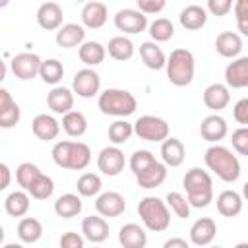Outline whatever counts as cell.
<instances>
[{"label": "cell", "mask_w": 248, "mask_h": 248, "mask_svg": "<svg viewBox=\"0 0 248 248\" xmlns=\"http://www.w3.org/2000/svg\"><path fill=\"white\" fill-rule=\"evenodd\" d=\"M16 180L35 200H48L54 192L52 178L33 163H21L16 169Z\"/></svg>", "instance_id": "1"}, {"label": "cell", "mask_w": 248, "mask_h": 248, "mask_svg": "<svg viewBox=\"0 0 248 248\" xmlns=\"http://www.w3.org/2000/svg\"><path fill=\"white\" fill-rule=\"evenodd\" d=\"M203 161L207 169L217 174V178H221L223 182H234L240 176V163L236 155H232V151L225 145L213 143L211 147H207Z\"/></svg>", "instance_id": "2"}, {"label": "cell", "mask_w": 248, "mask_h": 248, "mask_svg": "<svg viewBox=\"0 0 248 248\" xmlns=\"http://www.w3.org/2000/svg\"><path fill=\"white\" fill-rule=\"evenodd\" d=\"M182 184H184L186 198H188L192 207L202 209V207H207L213 202V180H211L207 170H203L200 167L190 169L184 174Z\"/></svg>", "instance_id": "3"}, {"label": "cell", "mask_w": 248, "mask_h": 248, "mask_svg": "<svg viewBox=\"0 0 248 248\" xmlns=\"http://www.w3.org/2000/svg\"><path fill=\"white\" fill-rule=\"evenodd\" d=\"M52 161L60 169L83 170L91 163V149L83 141H56L52 147Z\"/></svg>", "instance_id": "4"}, {"label": "cell", "mask_w": 248, "mask_h": 248, "mask_svg": "<svg viewBox=\"0 0 248 248\" xmlns=\"http://www.w3.org/2000/svg\"><path fill=\"white\" fill-rule=\"evenodd\" d=\"M138 215L145 225V229L153 232H163L170 225V207L167 205V202L155 196H145L143 200H140Z\"/></svg>", "instance_id": "5"}, {"label": "cell", "mask_w": 248, "mask_h": 248, "mask_svg": "<svg viewBox=\"0 0 248 248\" xmlns=\"http://www.w3.org/2000/svg\"><path fill=\"white\" fill-rule=\"evenodd\" d=\"M167 78L176 87H186L192 83L196 74V60L188 48H174L167 58Z\"/></svg>", "instance_id": "6"}, {"label": "cell", "mask_w": 248, "mask_h": 248, "mask_svg": "<svg viewBox=\"0 0 248 248\" xmlns=\"http://www.w3.org/2000/svg\"><path fill=\"white\" fill-rule=\"evenodd\" d=\"M99 110L107 116H118V118H126L130 114L136 112L138 108V101L136 97L126 91V89H105L99 95Z\"/></svg>", "instance_id": "7"}, {"label": "cell", "mask_w": 248, "mask_h": 248, "mask_svg": "<svg viewBox=\"0 0 248 248\" xmlns=\"http://www.w3.org/2000/svg\"><path fill=\"white\" fill-rule=\"evenodd\" d=\"M169 132L167 120L153 114H143L134 122V134L145 141H163L169 138Z\"/></svg>", "instance_id": "8"}, {"label": "cell", "mask_w": 248, "mask_h": 248, "mask_svg": "<svg viewBox=\"0 0 248 248\" xmlns=\"http://www.w3.org/2000/svg\"><path fill=\"white\" fill-rule=\"evenodd\" d=\"M72 89L78 97L81 99H91L99 93L101 89V76L93 70V68H83V70H78L74 79H72Z\"/></svg>", "instance_id": "9"}, {"label": "cell", "mask_w": 248, "mask_h": 248, "mask_svg": "<svg viewBox=\"0 0 248 248\" xmlns=\"http://www.w3.org/2000/svg\"><path fill=\"white\" fill-rule=\"evenodd\" d=\"M41 64H43V60L35 52H19L10 60V68H12L14 76L21 81H29L35 76H39Z\"/></svg>", "instance_id": "10"}, {"label": "cell", "mask_w": 248, "mask_h": 248, "mask_svg": "<svg viewBox=\"0 0 248 248\" xmlns=\"http://www.w3.org/2000/svg\"><path fill=\"white\" fill-rule=\"evenodd\" d=\"M114 25H116L118 31H124V33H130V35L141 33V31H145V27H149L147 25V16L141 10H134V8L118 10L116 16H114Z\"/></svg>", "instance_id": "11"}, {"label": "cell", "mask_w": 248, "mask_h": 248, "mask_svg": "<svg viewBox=\"0 0 248 248\" xmlns=\"http://www.w3.org/2000/svg\"><path fill=\"white\" fill-rule=\"evenodd\" d=\"M124 153L118 145H108V147H103L99 157H97V167L103 174L107 176H118L122 170H124Z\"/></svg>", "instance_id": "12"}, {"label": "cell", "mask_w": 248, "mask_h": 248, "mask_svg": "<svg viewBox=\"0 0 248 248\" xmlns=\"http://www.w3.org/2000/svg\"><path fill=\"white\" fill-rule=\"evenodd\" d=\"M95 209L103 217H118L126 211V200L118 192H103L95 200Z\"/></svg>", "instance_id": "13"}, {"label": "cell", "mask_w": 248, "mask_h": 248, "mask_svg": "<svg viewBox=\"0 0 248 248\" xmlns=\"http://www.w3.org/2000/svg\"><path fill=\"white\" fill-rule=\"evenodd\" d=\"M200 134L205 141L209 143H219L221 140H225V136L229 134V126L227 120L219 114H209L202 120L200 124Z\"/></svg>", "instance_id": "14"}, {"label": "cell", "mask_w": 248, "mask_h": 248, "mask_svg": "<svg viewBox=\"0 0 248 248\" xmlns=\"http://www.w3.org/2000/svg\"><path fill=\"white\" fill-rule=\"evenodd\" d=\"M81 234L93 244L105 242L108 238V223L103 215H89L81 221Z\"/></svg>", "instance_id": "15"}, {"label": "cell", "mask_w": 248, "mask_h": 248, "mask_svg": "<svg viewBox=\"0 0 248 248\" xmlns=\"http://www.w3.org/2000/svg\"><path fill=\"white\" fill-rule=\"evenodd\" d=\"M217 234V225L211 217H202L198 221H194V225L190 227V244L194 246H207L213 242Z\"/></svg>", "instance_id": "16"}, {"label": "cell", "mask_w": 248, "mask_h": 248, "mask_svg": "<svg viewBox=\"0 0 248 248\" xmlns=\"http://www.w3.org/2000/svg\"><path fill=\"white\" fill-rule=\"evenodd\" d=\"M225 83L232 89L248 87V56L234 58L225 68Z\"/></svg>", "instance_id": "17"}, {"label": "cell", "mask_w": 248, "mask_h": 248, "mask_svg": "<svg viewBox=\"0 0 248 248\" xmlns=\"http://www.w3.org/2000/svg\"><path fill=\"white\" fill-rule=\"evenodd\" d=\"M62 19H64V12L56 2H45L37 10V23L41 29H46V31L60 29Z\"/></svg>", "instance_id": "18"}, {"label": "cell", "mask_w": 248, "mask_h": 248, "mask_svg": "<svg viewBox=\"0 0 248 248\" xmlns=\"http://www.w3.org/2000/svg\"><path fill=\"white\" fill-rule=\"evenodd\" d=\"M21 118L19 105L12 99L8 89H0V126L4 130L14 128Z\"/></svg>", "instance_id": "19"}, {"label": "cell", "mask_w": 248, "mask_h": 248, "mask_svg": "<svg viewBox=\"0 0 248 248\" xmlns=\"http://www.w3.org/2000/svg\"><path fill=\"white\" fill-rule=\"evenodd\" d=\"M46 105L54 114H66L74 108V89L68 87H52V91L46 95Z\"/></svg>", "instance_id": "20"}, {"label": "cell", "mask_w": 248, "mask_h": 248, "mask_svg": "<svg viewBox=\"0 0 248 248\" xmlns=\"http://www.w3.org/2000/svg\"><path fill=\"white\" fill-rule=\"evenodd\" d=\"M31 130L41 141H52L60 134V122L50 114H37L31 122Z\"/></svg>", "instance_id": "21"}, {"label": "cell", "mask_w": 248, "mask_h": 248, "mask_svg": "<svg viewBox=\"0 0 248 248\" xmlns=\"http://www.w3.org/2000/svg\"><path fill=\"white\" fill-rule=\"evenodd\" d=\"M215 50L223 58H236L242 50V37L234 31H223L215 39Z\"/></svg>", "instance_id": "22"}, {"label": "cell", "mask_w": 248, "mask_h": 248, "mask_svg": "<svg viewBox=\"0 0 248 248\" xmlns=\"http://www.w3.org/2000/svg\"><path fill=\"white\" fill-rule=\"evenodd\" d=\"M231 101V93H229V85L223 83H211L203 89V105L209 110H223Z\"/></svg>", "instance_id": "23"}, {"label": "cell", "mask_w": 248, "mask_h": 248, "mask_svg": "<svg viewBox=\"0 0 248 248\" xmlns=\"http://www.w3.org/2000/svg\"><path fill=\"white\" fill-rule=\"evenodd\" d=\"M107 17H108V12L103 2L91 0L81 8V21L89 29H101L107 23Z\"/></svg>", "instance_id": "24"}, {"label": "cell", "mask_w": 248, "mask_h": 248, "mask_svg": "<svg viewBox=\"0 0 248 248\" xmlns=\"http://www.w3.org/2000/svg\"><path fill=\"white\" fill-rule=\"evenodd\" d=\"M85 43V29L78 23H66L56 31V45L62 48H74L81 46Z\"/></svg>", "instance_id": "25"}, {"label": "cell", "mask_w": 248, "mask_h": 248, "mask_svg": "<svg viewBox=\"0 0 248 248\" xmlns=\"http://www.w3.org/2000/svg\"><path fill=\"white\" fill-rule=\"evenodd\" d=\"M186 149L178 138H167L161 141V159L167 167H180L184 163Z\"/></svg>", "instance_id": "26"}, {"label": "cell", "mask_w": 248, "mask_h": 248, "mask_svg": "<svg viewBox=\"0 0 248 248\" xmlns=\"http://www.w3.org/2000/svg\"><path fill=\"white\" fill-rule=\"evenodd\" d=\"M118 242L124 248H145L147 232L143 231V227H140L136 223H126L118 231Z\"/></svg>", "instance_id": "27"}, {"label": "cell", "mask_w": 248, "mask_h": 248, "mask_svg": "<svg viewBox=\"0 0 248 248\" xmlns=\"http://www.w3.org/2000/svg\"><path fill=\"white\" fill-rule=\"evenodd\" d=\"M167 178V165L165 163H159L155 161L151 167H147L145 170H141L140 174H136V180H138V186L140 188H145V190H151V188H157L165 182Z\"/></svg>", "instance_id": "28"}, {"label": "cell", "mask_w": 248, "mask_h": 248, "mask_svg": "<svg viewBox=\"0 0 248 248\" xmlns=\"http://www.w3.org/2000/svg\"><path fill=\"white\" fill-rule=\"evenodd\" d=\"M140 56L141 62L149 68V70H161L167 66V56L163 52V48L155 43V41H145L140 45Z\"/></svg>", "instance_id": "29"}, {"label": "cell", "mask_w": 248, "mask_h": 248, "mask_svg": "<svg viewBox=\"0 0 248 248\" xmlns=\"http://www.w3.org/2000/svg\"><path fill=\"white\" fill-rule=\"evenodd\" d=\"M178 21L184 29L188 31H198L202 29L205 23H207V10L198 6V4H192V6H186L180 16H178Z\"/></svg>", "instance_id": "30"}, {"label": "cell", "mask_w": 248, "mask_h": 248, "mask_svg": "<svg viewBox=\"0 0 248 248\" xmlns=\"http://www.w3.org/2000/svg\"><path fill=\"white\" fill-rule=\"evenodd\" d=\"M217 211L223 217H236L242 211V196L234 190H223L217 196Z\"/></svg>", "instance_id": "31"}, {"label": "cell", "mask_w": 248, "mask_h": 248, "mask_svg": "<svg viewBox=\"0 0 248 248\" xmlns=\"http://www.w3.org/2000/svg\"><path fill=\"white\" fill-rule=\"evenodd\" d=\"M81 198L78 194H62L56 202H54V213L60 219H72L76 215L81 213Z\"/></svg>", "instance_id": "32"}, {"label": "cell", "mask_w": 248, "mask_h": 248, "mask_svg": "<svg viewBox=\"0 0 248 248\" xmlns=\"http://www.w3.org/2000/svg\"><path fill=\"white\" fill-rule=\"evenodd\" d=\"M29 192H25L23 188L21 190H16L12 194L6 196L4 200V209L10 217H23L27 211H29Z\"/></svg>", "instance_id": "33"}, {"label": "cell", "mask_w": 248, "mask_h": 248, "mask_svg": "<svg viewBox=\"0 0 248 248\" xmlns=\"http://www.w3.org/2000/svg\"><path fill=\"white\" fill-rule=\"evenodd\" d=\"M78 54H79V60H81L85 66L93 68V66H99V64L105 60L107 48H105L99 41H85V43H81Z\"/></svg>", "instance_id": "34"}, {"label": "cell", "mask_w": 248, "mask_h": 248, "mask_svg": "<svg viewBox=\"0 0 248 248\" xmlns=\"http://www.w3.org/2000/svg\"><path fill=\"white\" fill-rule=\"evenodd\" d=\"M62 130L72 138H81L87 132V118L79 110H70L62 114Z\"/></svg>", "instance_id": "35"}, {"label": "cell", "mask_w": 248, "mask_h": 248, "mask_svg": "<svg viewBox=\"0 0 248 248\" xmlns=\"http://www.w3.org/2000/svg\"><path fill=\"white\" fill-rule=\"evenodd\" d=\"M17 236L25 244H33L43 236V225L35 217H23L17 223Z\"/></svg>", "instance_id": "36"}, {"label": "cell", "mask_w": 248, "mask_h": 248, "mask_svg": "<svg viewBox=\"0 0 248 248\" xmlns=\"http://www.w3.org/2000/svg\"><path fill=\"white\" fill-rule=\"evenodd\" d=\"M107 50H108L110 58H114L118 62H124V60H130L134 56V43L124 35H118V37H112L108 41Z\"/></svg>", "instance_id": "37"}, {"label": "cell", "mask_w": 248, "mask_h": 248, "mask_svg": "<svg viewBox=\"0 0 248 248\" xmlns=\"http://www.w3.org/2000/svg\"><path fill=\"white\" fill-rule=\"evenodd\" d=\"M76 188H78V194L83 196V198H93L101 192L103 188V182H101V176L95 174V172H83L78 182H76Z\"/></svg>", "instance_id": "38"}, {"label": "cell", "mask_w": 248, "mask_h": 248, "mask_svg": "<svg viewBox=\"0 0 248 248\" xmlns=\"http://www.w3.org/2000/svg\"><path fill=\"white\" fill-rule=\"evenodd\" d=\"M41 79L48 85H56L62 78H64V66L60 60L56 58H48V60H43L41 64V72H39Z\"/></svg>", "instance_id": "39"}, {"label": "cell", "mask_w": 248, "mask_h": 248, "mask_svg": "<svg viewBox=\"0 0 248 248\" xmlns=\"http://www.w3.org/2000/svg\"><path fill=\"white\" fill-rule=\"evenodd\" d=\"M149 35H151V41L155 43H165L169 39H172L174 35V25L170 19L167 17H157L155 21L149 23Z\"/></svg>", "instance_id": "40"}, {"label": "cell", "mask_w": 248, "mask_h": 248, "mask_svg": "<svg viewBox=\"0 0 248 248\" xmlns=\"http://www.w3.org/2000/svg\"><path fill=\"white\" fill-rule=\"evenodd\" d=\"M134 134V124H130L128 120H116L108 126V140L114 145H122L126 143Z\"/></svg>", "instance_id": "41"}, {"label": "cell", "mask_w": 248, "mask_h": 248, "mask_svg": "<svg viewBox=\"0 0 248 248\" xmlns=\"http://www.w3.org/2000/svg\"><path fill=\"white\" fill-rule=\"evenodd\" d=\"M167 205L170 207V211L176 215V217H180V219H186V217H190V202H188V198H184L180 192H169L167 194Z\"/></svg>", "instance_id": "42"}, {"label": "cell", "mask_w": 248, "mask_h": 248, "mask_svg": "<svg viewBox=\"0 0 248 248\" xmlns=\"http://www.w3.org/2000/svg\"><path fill=\"white\" fill-rule=\"evenodd\" d=\"M155 161H157V159H155V155H153L151 151H147V149H138V151H134L132 157H130V169H132V172H134V176H136V174H140L141 170H145L147 167H151Z\"/></svg>", "instance_id": "43"}, {"label": "cell", "mask_w": 248, "mask_h": 248, "mask_svg": "<svg viewBox=\"0 0 248 248\" xmlns=\"http://www.w3.org/2000/svg\"><path fill=\"white\" fill-rule=\"evenodd\" d=\"M231 143L234 147V151L238 155H244L248 157V126H240L232 132L231 136Z\"/></svg>", "instance_id": "44"}, {"label": "cell", "mask_w": 248, "mask_h": 248, "mask_svg": "<svg viewBox=\"0 0 248 248\" xmlns=\"http://www.w3.org/2000/svg\"><path fill=\"white\" fill-rule=\"evenodd\" d=\"M231 8H232V0H207V12L211 16L223 17L231 12Z\"/></svg>", "instance_id": "45"}, {"label": "cell", "mask_w": 248, "mask_h": 248, "mask_svg": "<svg viewBox=\"0 0 248 248\" xmlns=\"http://www.w3.org/2000/svg\"><path fill=\"white\" fill-rule=\"evenodd\" d=\"M136 4H138V10H141L145 16H151V14L163 12L167 6V0H136Z\"/></svg>", "instance_id": "46"}, {"label": "cell", "mask_w": 248, "mask_h": 248, "mask_svg": "<svg viewBox=\"0 0 248 248\" xmlns=\"http://www.w3.org/2000/svg\"><path fill=\"white\" fill-rule=\"evenodd\" d=\"M83 244H85V236H81L78 232L68 231L60 236V246L62 248H83Z\"/></svg>", "instance_id": "47"}, {"label": "cell", "mask_w": 248, "mask_h": 248, "mask_svg": "<svg viewBox=\"0 0 248 248\" xmlns=\"http://www.w3.org/2000/svg\"><path fill=\"white\" fill-rule=\"evenodd\" d=\"M232 116H234V120H236L238 124L248 126V97L236 101V105H234V108H232Z\"/></svg>", "instance_id": "48"}, {"label": "cell", "mask_w": 248, "mask_h": 248, "mask_svg": "<svg viewBox=\"0 0 248 248\" xmlns=\"http://www.w3.org/2000/svg\"><path fill=\"white\" fill-rule=\"evenodd\" d=\"M234 19H236V25L248 21V0H236L234 2Z\"/></svg>", "instance_id": "49"}, {"label": "cell", "mask_w": 248, "mask_h": 248, "mask_svg": "<svg viewBox=\"0 0 248 248\" xmlns=\"http://www.w3.org/2000/svg\"><path fill=\"white\" fill-rule=\"evenodd\" d=\"M0 172H2V184L0 190H6L10 186V167L6 163H0Z\"/></svg>", "instance_id": "50"}, {"label": "cell", "mask_w": 248, "mask_h": 248, "mask_svg": "<svg viewBox=\"0 0 248 248\" xmlns=\"http://www.w3.org/2000/svg\"><path fill=\"white\" fill-rule=\"evenodd\" d=\"M188 240H184V238H169L167 242H165V248H188Z\"/></svg>", "instance_id": "51"}, {"label": "cell", "mask_w": 248, "mask_h": 248, "mask_svg": "<svg viewBox=\"0 0 248 248\" xmlns=\"http://www.w3.org/2000/svg\"><path fill=\"white\" fill-rule=\"evenodd\" d=\"M242 198L248 202V180L244 182V186H242Z\"/></svg>", "instance_id": "52"}, {"label": "cell", "mask_w": 248, "mask_h": 248, "mask_svg": "<svg viewBox=\"0 0 248 248\" xmlns=\"http://www.w3.org/2000/svg\"><path fill=\"white\" fill-rule=\"evenodd\" d=\"M10 4V0H0V8H6Z\"/></svg>", "instance_id": "53"}, {"label": "cell", "mask_w": 248, "mask_h": 248, "mask_svg": "<svg viewBox=\"0 0 248 248\" xmlns=\"http://www.w3.org/2000/svg\"><path fill=\"white\" fill-rule=\"evenodd\" d=\"M78 2H83V0H78Z\"/></svg>", "instance_id": "54"}]
</instances>
